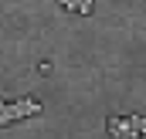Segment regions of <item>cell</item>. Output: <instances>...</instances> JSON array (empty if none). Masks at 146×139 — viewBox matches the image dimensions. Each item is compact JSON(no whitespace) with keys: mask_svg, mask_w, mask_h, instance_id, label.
<instances>
[{"mask_svg":"<svg viewBox=\"0 0 146 139\" xmlns=\"http://www.w3.org/2000/svg\"><path fill=\"white\" fill-rule=\"evenodd\" d=\"M61 7H65V10H78V14H92V10H95L92 0H61Z\"/></svg>","mask_w":146,"mask_h":139,"instance_id":"cell-3","label":"cell"},{"mask_svg":"<svg viewBox=\"0 0 146 139\" xmlns=\"http://www.w3.org/2000/svg\"><path fill=\"white\" fill-rule=\"evenodd\" d=\"M146 132V115H112L109 136L112 139H139Z\"/></svg>","mask_w":146,"mask_h":139,"instance_id":"cell-1","label":"cell"},{"mask_svg":"<svg viewBox=\"0 0 146 139\" xmlns=\"http://www.w3.org/2000/svg\"><path fill=\"white\" fill-rule=\"evenodd\" d=\"M41 112V102L37 99H21V102H0V126H10L17 119H27V115H37Z\"/></svg>","mask_w":146,"mask_h":139,"instance_id":"cell-2","label":"cell"}]
</instances>
